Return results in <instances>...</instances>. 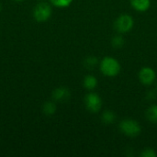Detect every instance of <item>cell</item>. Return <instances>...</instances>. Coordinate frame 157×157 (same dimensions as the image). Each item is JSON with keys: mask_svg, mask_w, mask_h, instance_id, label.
<instances>
[{"mask_svg": "<svg viewBox=\"0 0 157 157\" xmlns=\"http://www.w3.org/2000/svg\"><path fill=\"white\" fill-rule=\"evenodd\" d=\"M99 69L101 73L108 77L117 76L121 70V66L120 62L113 57L107 56L104 57L99 63Z\"/></svg>", "mask_w": 157, "mask_h": 157, "instance_id": "1", "label": "cell"}, {"mask_svg": "<svg viewBox=\"0 0 157 157\" xmlns=\"http://www.w3.org/2000/svg\"><path fill=\"white\" fill-rule=\"evenodd\" d=\"M120 130L124 135L132 138L137 137L142 132L141 125L132 119H125L121 121L120 123Z\"/></svg>", "mask_w": 157, "mask_h": 157, "instance_id": "2", "label": "cell"}, {"mask_svg": "<svg viewBox=\"0 0 157 157\" xmlns=\"http://www.w3.org/2000/svg\"><path fill=\"white\" fill-rule=\"evenodd\" d=\"M52 13V6L48 3H44V2H40L37 4L32 11L33 17L38 22L47 21L51 17Z\"/></svg>", "mask_w": 157, "mask_h": 157, "instance_id": "3", "label": "cell"}, {"mask_svg": "<svg viewBox=\"0 0 157 157\" xmlns=\"http://www.w3.org/2000/svg\"><path fill=\"white\" fill-rule=\"evenodd\" d=\"M133 25H134L133 17L129 14H122L119 16L114 23L115 29L121 34L129 32L133 28Z\"/></svg>", "mask_w": 157, "mask_h": 157, "instance_id": "4", "label": "cell"}, {"mask_svg": "<svg viewBox=\"0 0 157 157\" xmlns=\"http://www.w3.org/2000/svg\"><path fill=\"white\" fill-rule=\"evenodd\" d=\"M85 105L86 109L91 113H97L101 109L102 100L101 98L94 92H90L85 97Z\"/></svg>", "mask_w": 157, "mask_h": 157, "instance_id": "5", "label": "cell"}, {"mask_svg": "<svg viewBox=\"0 0 157 157\" xmlns=\"http://www.w3.org/2000/svg\"><path fill=\"white\" fill-rule=\"evenodd\" d=\"M138 77L140 82L144 86H151L156 79V73L153 68L149 66H144L140 70Z\"/></svg>", "mask_w": 157, "mask_h": 157, "instance_id": "6", "label": "cell"}, {"mask_svg": "<svg viewBox=\"0 0 157 157\" xmlns=\"http://www.w3.org/2000/svg\"><path fill=\"white\" fill-rule=\"evenodd\" d=\"M52 96L53 100L58 101V102H63V101H66V100L69 99V98H70V90L68 88H66V87L61 86V87L55 88L52 91Z\"/></svg>", "mask_w": 157, "mask_h": 157, "instance_id": "7", "label": "cell"}, {"mask_svg": "<svg viewBox=\"0 0 157 157\" xmlns=\"http://www.w3.org/2000/svg\"><path fill=\"white\" fill-rule=\"evenodd\" d=\"M133 9L138 12H145L151 6V0H130Z\"/></svg>", "mask_w": 157, "mask_h": 157, "instance_id": "8", "label": "cell"}, {"mask_svg": "<svg viewBox=\"0 0 157 157\" xmlns=\"http://www.w3.org/2000/svg\"><path fill=\"white\" fill-rule=\"evenodd\" d=\"M83 85L86 89L93 90L98 86V79H97V77H95L92 75H87L85 76V78L83 80Z\"/></svg>", "mask_w": 157, "mask_h": 157, "instance_id": "9", "label": "cell"}, {"mask_svg": "<svg viewBox=\"0 0 157 157\" xmlns=\"http://www.w3.org/2000/svg\"><path fill=\"white\" fill-rule=\"evenodd\" d=\"M57 110L56 104L52 101H47L42 106V111L47 116H52Z\"/></svg>", "mask_w": 157, "mask_h": 157, "instance_id": "10", "label": "cell"}, {"mask_svg": "<svg viewBox=\"0 0 157 157\" xmlns=\"http://www.w3.org/2000/svg\"><path fill=\"white\" fill-rule=\"evenodd\" d=\"M145 115H146L147 120L150 122L157 124V104L152 105L151 107H149L148 109L146 110Z\"/></svg>", "mask_w": 157, "mask_h": 157, "instance_id": "11", "label": "cell"}, {"mask_svg": "<svg viewBox=\"0 0 157 157\" xmlns=\"http://www.w3.org/2000/svg\"><path fill=\"white\" fill-rule=\"evenodd\" d=\"M101 120L105 124H112L116 121V115L111 110H106L102 113Z\"/></svg>", "mask_w": 157, "mask_h": 157, "instance_id": "12", "label": "cell"}, {"mask_svg": "<svg viewBox=\"0 0 157 157\" xmlns=\"http://www.w3.org/2000/svg\"><path fill=\"white\" fill-rule=\"evenodd\" d=\"M51 4L56 7H59V8H64V7H67L69 6L73 0H50Z\"/></svg>", "mask_w": 157, "mask_h": 157, "instance_id": "13", "label": "cell"}, {"mask_svg": "<svg viewBox=\"0 0 157 157\" xmlns=\"http://www.w3.org/2000/svg\"><path fill=\"white\" fill-rule=\"evenodd\" d=\"M111 44L114 48H121L123 45H124V39L121 35H117L115 37L112 38V40H111Z\"/></svg>", "mask_w": 157, "mask_h": 157, "instance_id": "14", "label": "cell"}, {"mask_svg": "<svg viewBox=\"0 0 157 157\" xmlns=\"http://www.w3.org/2000/svg\"><path fill=\"white\" fill-rule=\"evenodd\" d=\"M98 63V59H97L96 57H94V56H89V57H87V58L85 60V62H84L85 66L87 67V68H94Z\"/></svg>", "mask_w": 157, "mask_h": 157, "instance_id": "15", "label": "cell"}, {"mask_svg": "<svg viewBox=\"0 0 157 157\" xmlns=\"http://www.w3.org/2000/svg\"><path fill=\"white\" fill-rule=\"evenodd\" d=\"M141 155L144 157H155L156 156V153L152 148H146L142 152Z\"/></svg>", "mask_w": 157, "mask_h": 157, "instance_id": "16", "label": "cell"}, {"mask_svg": "<svg viewBox=\"0 0 157 157\" xmlns=\"http://www.w3.org/2000/svg\"><path fill=\"white\" fill-rule=\"evenodd\" d=\"M13 1H16V2H22V1H24V0H13Z\"/></svg>", "mask_w": 157, "mask_h": 157, "instance_id": "17", "label": "cell"}, {"mask_svg": "<svg viewBox=\"0 0 157 157\" xmlns=\"http://www.w3.org/2000/svg\"><path fill=\"white\" fill-rule=\"evenodd\" d=\"M0 12H1V5H0Z\"/></svg>", "mask_w": 157, "mask_h": 157, "instance_id": "18", "label": "cell"}]
</instances>
